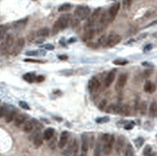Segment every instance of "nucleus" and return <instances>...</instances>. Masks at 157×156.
Segmentation results:
<instances>
[{
	"instance_id": "f257e3e1",
	"label": "nucleus",
	"mask_w": 157,
	"mask_h": 156,
	"mask_svg": "<svg viewBox=\"0 0 157 156\" xmlns=\"http://www.w3.org/2000/svg\"><path fill=\"white\" fill-rule=\"evenodd\" d=\"M102 144V153L104 155H109L112 152V149L114 147L115 143V138L113 134H101V137L99 138Z\"/></svg>"
},
{
	"instance_id": "f03ea898",
	"label": "nucleus",
	"mask_w": 157,
	"mask_h": 156,
	"mask_svg": "<svg viewBox=\"0 0 157 156\" xmlns=\"http://www.w3.org/2000/svg\"><path fill=\"white\" fill-rule=\"evenodd\" d=\"M71 15L69 14H65V15H62L61 17L58 18V20L55 22V24L53 25V28H52V32L53 34H57L58 32L60 31H63L65 30L66 28H68L69 24L71 23Z\"/></svg>"
},
{
	"instance_id": "7ed1b4c3",
	"label": "nucleus",
	"mask_w": 157,
	"mask_h": 156,
	"mask_svg": "<svg viewBox=\"0 0 157 156\" xmlns=\"http://www.w3.org/2000/svg\"><path fill=\"white\" fill-rule=\"evenodd\" d=\"M121 36L117 34H111L101 39V43L104 47H113L121 41Z\"/></svg>"
},
{
	"instance_id": "20e7f679",
	"label": "nucleus",
	"mask_w": 157,
	"mask_h": 156,
	"mask_svg": "<svg viewBox=\"0 0 157 156\" xmlns=\"http://www.w3.org/2000/svg\"><path fill=\"white\" fill-rule=\"evenodd\" d=\"M90 15V9L88 6H78L75 10V16L78 21H84L86 20Z\"/></svg>"
},
{
	"instance_id": "39448f33",
	"label": "nucleus",
	"mask_w": 157,
	"mask_h": 156,
	"mask_svg": "<svg viewBox=\"0 0 157 156\" xmlns=\"http://www.w3.org/2000/svg\"><path fill=\"white\" fill-rule=\"evenodd\" d=\"M101 15H102V9L101 8H97V9L93 12L92 15L90 16L89 19V24H88L89 28L94 31V28H95L97 22L99 21V19H100Z\"/></svg>"
},
{
	"instance_id": "423d86ee",
	"label": "nucleus",
	"mask_w": 157,
	"mask_h": 156,
	"mask_svg": "<svg viewBox=\"0 0 157 156\" xmlns=\"http://www.w3.org/2000/svg\"><path fill=\"white\" fill-rule=\"evenodd\" d=\"M14 44V38L12 35H8V38H6V40L4 41L1 46H0V51H1L3 54H6V53H10L11 49L13 47Z\"/></svg>"
},
{
	"instance_id": "0eeeda50",
	"label": "nucleus",
	"mask_w": 157,
	"mask_h": 156,
	"mask_svg": "<svg viewBox=\"0 0 157 156\" xmlns=\"http://www.w3.org/2000/svg\"><path fill=\"white\" fill-rule=\"evenodd\" d=\"M119 10H120V3L119 2H115L113 5L110 7V9L108 10V12H107V17H108L109 23L114 21L117 14H118Z\"/></svg>"
},
{
	"instance_id": "6e6552de",
	"label": "nucleus",
	"mask_w": 157,
	"mask_h": 156,
	"mask_svg": "<svg viewBox=\"0 0 157 156\" xmlns=\"http://www.w3.org/2000/svg\"><path fill=\"white\" fill-rule=\"evenodd\" d=\"M100 81L96 77H93L89 81V89L90 92H97L99 88H100Z\"/></svg>"
},
{
	"instance_id": "1a4fd4ad",
	"label": "nucleus",
	"mask_w": 157,
	"mask_h": 156,
	"mask_svg": "<svg viewBox=\"0 0 157 156\" xmlns=\"http://www.w3.org/2000/svg\"><path fill=\"white\" fill-rule=\"evenodd\" d=\"M127 81H128V76L126 74H121L119 76L118 80L116 81V85H115V89L117 91H121V90L125 88V85L127 84Z\"/></svg>"
},
{
	"instance_id": "9d476101",
	"label": "nucleus",
	"mask_w": 157,
	"mask_h": 156,
	"mask_svg": "<svg viewBox=\"0 0 157 156\" xmlns=\"http://www.w3.org/2000/svg\"><path fill=\"white\" fill-rule=\"evenodd\" d=\"M89 138L86 134H82V144H81V150L82 152L80 156H86L88 155V151H89Z\"/></svg>"
},
{
	"instance_id": "9b49d317",
	"label": "nucleus",
	"mask_w": 157,
	"mask_h": 156,
	"mask_svg": "<svg viewBox=\"0 0 157 156\" xmlns=\"http://www.w3.org/2000/svg\"><path fill=\"white\" fill-rule=\"evenodd\" d=\"M69 138H70V134H69V133L67 132V131H64V132L61 133L59 142H58L59 148H64V147H66V145L68 144Z\"/></svg>"
},
{
	"instance_id": "f8f14e48",
	"label": "nucleus",
	"mask_w": 157,
	"mask_h": 156,
	"mask_svg": "<svg viewBox=\"0 0 157 156\" xmlns=\"http://www.w3.org/2000/svg\"><path fill=\"white\" fill-rule=\"evenodd\" d=\"M23 46H24V39L23 38H19L17 41H16L13 44V47H12V49H11L10 54H12V55H17L18 53L21 51V49L23 48Z\"/></svg>"
},
{
	"instance_id": "ddd939ff",
	"label": "nucleus",
	"mask_w": 157,
	"mask_h": 156,
	"mask_svg": "<svg viewBox=\"0 0 157 156\" xmlns=\"http://www.w3.org/2000/svg\"><path fill=\"white\" fill-rule=\"evenodd\" d=\"M27 120V116L26 114H20V115H17V116L15 117L14 119V125L16 127H21L22 125L25 124V122Z\"/></svg>"
},
{
	"instance_id": "4468645a",
	"label": "nucleus",
	"mask_w": 157,
	"mask_h": 156,
	"mask_svg": "<svg viewBox=\"0 0 157 156\" xmlns=\"http://www.w3.org/2000/svg\"><path fill=\"white\" fill-rule=\"evenodd\" d=\"M114 80H115V71L108 73L107 74L106 78H105V80H104V87L109 88L111 85V84L114 81Z\"/></svg>"
},
{
	"instance_id": "2eb2a0df",
	"label": "nucleus",
	"mask_w": 157,
	"mask_h": 156,
	"mask_svg": "<svg viewBox=\"0 0 157 156\" xmlns=\"http://www.w3.org/2000/svg\"><path fill=\"white\" fill-rule=\"evenodd\" d=\"M28 22V18L21 19V20H19V21H16L15 23H13V28H17V30H20V28H24L25 27L27 26Z\"/></svg>"
},
{
	"instance_id": "dca6fc26",
	"label": "nucleus",
	"mask_w": 157,
	"mask_h": 156,
	"mask_svg": "<svg viewBox=\"0 0 157 156\" xmlns=\"http://www.w3.org/2000/svg\"><path fill=\"white\" fill-rule=\"evenodd\" d=\"M54 134H55L54 129L48 128V129H46V130H45L44 132H43V134H42V138H43L44 141H50V139L53 138V135H54Z\"/></svg>"
},
{
	"instance_id": "f3484780",
	"label": "nucleus",
	"mask_w": 157,
	"mask_h": 156,
	"mask_svg": "<svg viewBox=\"0 0 157 156\" xmlns=\"http://www.w3.org/2000/svg\"><path fill=\"white\" fill-rule=\"evenodd\" d=\"M156 90V85L150 81H147L145 84H144V91L147 93H153Z\"/></svg>"
},
{
	"instance_id": "a211bd4d",
	"label": "nucleus",
	"mask_w": 157,
	"mask_h": 156,
	"mask_svg": "<svg viewBox=\"0 0 157 156\" xmlns=\"http://www.w3.org/2000/svg\"><path fill=\"white\" fill-rule=\"evenodd\" d=\"M125 145V138L123 137H119L116 141V144H115V149H116V152L117 153H120L121 152L122 148Z\"/></svg>"
},
{
	"instance_id": "6ab92c4d",
	"label": "nucleus",
	"mask_w": 157,
	"mask_h": 156,
	"mask_svg": "<svg viewBox=\"0 0 157 156\" xmlns=\"http://www.w3.org/2000/svg\"><path fill=\"white\" fill-rule=\"evenodd\" d=\"M120 109H121V105L120 104H111L108 106V108L106 109V111L108 113L120 114Z\"/></svg>"
},
{
	"instance_id": "aec40b11",
	"label": "nucleus",
	"mask_w": 157,
	"mask_h": 156,
	"mask_svg": "<svg viewBox=\"0 0 157 156\" xmlns=\"http://www.w3.org/2000/svg\"><path fill=\"white\" fill-rule=\"evenodd\" d=\"M93 156H102V144H101L100 139H98V141L95 143Z\"/></svg>"
},
{
	"instance_id": "412c9836",
	"label": "nucleus",
	"mask_w": 157,
	"mask_h": 156,
	"mask_svg": "<svg viewBox=\"0 0 157 156\" xmlns=\"http://www.w3.org/2000/svg\"><path fill=\"white\" fill-rule=\"evenodd\" d=\"M35 35L38 38H46V36L49 35V28H42L38 30L35 32Z\"/></svg>"
},
{
	"instance_id": "4be33fe9",
	"label": "nucleus",
	"mask_w": 157,
	"mask_h": 156,
	"mask_svg": "<svg viewBox=\"0 0 157 156\" xmlns=\"http://www.w3.org/2000/svg\"><path fill=\"white\" fill-rule=\"evenodd\" d=\"M42 142H43V138H42V134H40L39 133L38 134L35 135L34 138V144L35 147H39L42 145Z\"/></svg>"
},
{
	"instance_id": "5701e85b",
	"label": "nucleus",
	"mask_w": 157,
	"mask_h": 156,
	"mask_svg": "<svg viewBox=\"0 0 157 156\" xmlns=\"http://www.w3.org/2000/svg\"><path fill=\"white\" fill-rule=\"evenodd\" d=\"M156 115H157V102L153 101L150 104V107H149V116L153 118Z\"/></svg>"
},
{
	"instance_id": "b1692460",
	"label": "nucleus",
	"mask_w": 157,
	"mask_h": 156,
	"mask_svg": "<svg viewBox=\"0 0 157 156\" xmlns=\"http://www.w3.org/2000/svg\"><path fill=\"white\" fill-rule=\"evenodd\" d=\"M35 78L36 77L34 73H27L23 76V79L26 81H28V83H34L35 81Z\"/></svg>"
},
{
	"instance_id": "393cba45",
	"label": "nucleus",
	"mask_w": 157,
	"mask_h": 156,
	"mask_svg": "<svg viewBox=\"0 0 157 156\" xmlns=\"http://www.w3.org/2000/svg\"><path fill=\"white\" fill-rule=\"evenodd\" d=\"M16 116H17V115H16V112L15 111H9V112H7L6 115H5V121H6V123L13 122Z\"/></svg>"
},
{
	"instance_id": "a878e982",
	"label": "nucleus",
	"mask_w": 157,
	"mask_h": 156,
	"mask_svg": "<svg viewBox=\"0 0 157 156\" xmlns=\"http://www.w3.org/2000/svg\"><path fill=\"white\" fill-rule=\"evenodd\" d=\"M120 114L124 115V116H129V115L131 114V110H130L129 105H127V104L121 105V109H120Z\"/></svg>"
},
{
	"instance_id": "bb28decb",
	"label": "nucleus",
	"mask_w": 157,
	"mask_h": 156,
	"mask_svg": "<svg viewBox=\"0 0 157 156\" xmlns=\"http://www.w3.org/2000/svg\"><path fill=\"white\" fill-rule=\"evenodd\" d=\"M32 130H34V123H32V121L25 122V124H24V132L31 133Z\"/></svg>"
},
{
	"instance_id": "cd10ccee",
	"label": "nucleus",
	"mask_w": 157,
	"mask_h": 156,
	"mask_svg": "<svg viewBox=\"0 0 157 156\" xmlns=\"http://www.w3.org/2000/svg\"><path fill=\"white\" fill-rule=\"evenodd\" d=\"M78 150H80V145H78V141L75 138V139H73V153H72V156H78Z\"/></svg>"
},
{
	"instance_id": "c85d7f7f",
	"label": "nucleus",
	"mask_w": 157,
	"mask_h": 156,
	"mask_svg": "<svg viewBox=\"0 0 157 156\" xmlns=\"http://www.w3.org/2000/svg\"><path fill=\"white\" fill-rule=\"evenodd\" d=\"M146 111H147V103L145 101H143L140 103L139 105V112H140V115L142 116H144V115L146 114Z\"/></svg>"
},
{
	"instance_id": "c756f323",
	"label": "nucleus",
	"mask_w": 157,
	"mask_h": 156,
	"mask_svg": "<svg viewBox=\"0 0 157 156\" xmlns=\"http://www.w3.org/2000/svg\"><path fill=\"white\" fill-rule=\"evenodd\" d=\"M72 153H73V141L69 144V146L67 147V148L63 151V155L64 156H72Z\"/></svg>"
},
{
	"instance_id": "7c9ffc66",
	"label": "nucleus",
	"mask_w": 157,
	"mask_h": 156,
	"mask_svg": "<svg viewBox=\"0 0 157 156\" xmlns=\"http://www.w3.org/2000/svg\"><path fill=\"white\" fill-rule=\"evenodd\" d=\"M7 31H8L7 26H5V25H1V26H0V41H1L4 36H5Z\"/></svg>"
},
{
	"instance_id": "2f4dec72",
	"label": "nucleus",
	"mask_w": 157,
	"mask_h": 156,
	"mask_svg": "<svg viewBox=\"0 0 157 156\" xmlns=\"http://www.w3.org/2000/svg\"><path fill=\"white\" fill-rule=\"evenodd\" d=\"M72 8V5L69 3H65V4H62V5L58 8V11L60 12H66V11H69L70 9Z\"/></svg>"
},
{
	"instance_id": "473e14b6",
	"label": "nucleus",
	"mask_w": 157,
	"mask_h": 156,
	"mask_svg": "<svg viewBox=\"0 0 157 156\" xmlns=\"http://www.w3.org/2000/svg\"><path fill=\"white\" fill-rule=\"evenodd\" d=\"M125 156H135L134 154V149L132 147L131 144H128L126 147V150H125Z\"/></svg>"
},
{
	"instance_id": "72a5a7b5",
	"label": "nucleus",
	"mask_w": 157,
	"mask_h": 156,
	"mask_svg": "<svg viewBox=\"0 0 157 156\" xmlns=\"http://www.w3.org/2000/svg\"><path fill=\"white\" fill-rule=\"evenodd\" d=\"M113 63L115 65H119V66H124V65H127L128 64V61L127 60H124V59H117L113 61Z\"/></svg>"
},
{
	"instance_id": "f704fd0d",
	"label": "nucleus",
	"mask_w": 157,
	"mask_h": 156,
	"mask_svg": "<svg viewBox=\"0 0 157 156\" xmlns=\"http://www.w3.org/2000/svg\"><path fill=\"white\" fill-rule=\"evenodd\" d=\"M106 104H107V101H106V99H103L100 103H99V110H101V111H103V110H105V108L107 107L106 106Z\"/></svg>"
},
{
	"instance_id": "c9c22d12",
	"label": "nucleus",
	"mask_w": 157,
	"mask_h": 156,
	"mask_svg": "<svg viewBox=\"0 0 157 156\" xmlns=\"http://www.w3.org/2000/svg\"><path fill=\"white\" fill-rule=\"evenodd\" d=\"M132 2H133V0H124L123 1V6L125 9H128V8H130L131 5H132Z\"/></svg>"
},
{
	"instance_id": "e433bc0d",
	"label": "nucleus",
	"mask_w": 157,
	"mask_h": 156,
	"mask_svg": "<svg viewBox=\"0 0 157 156\" xmlns=\"http://www.w3.org/2000/svg\"><path fill=\"white\" fill-rule=\"evenodd\" d=\"M109 121V118L108 117H102V118H98L96 119V123L98 124H101V123H106Z\"/></svg>"
},
{
	"instance_id": "4c0bfd02",
	"label": "nucleus",
	"mask_w": 157,
	"mask_h": 156,
	"mask_svg": "<svg viewBox=\"0 0 157 156\" xmlns=\"http://www.w3.org/2000/svg\"><path fill=\"white\" fill-rule=\"evenodd\" d=\"M19 105H20L22 108L26 109V110H28V109H30V106H28V103H26L25 101H20V102H19Z\"/></svg>"
},
{
	"instance_id": "58836bf2",
	"label": "nucleus",
	"mask_w": 157,
	"mask_h": 156,
	"mask_svg": "<svg viewBox=\"0 0 157 156\" xmlns=\"http://www.w3.org/2000/svg\"><path fill=\"white\" fill-rule=\"evenodd\" d=\"M151 146L150 145H146L145 146V148H144V150H143V154L144 155H148V154H150V152H151Z\"/></svg>"
},
{
	"instance_id": "ea45409f",
	"label": "nucleus",
	"mask_w": 157,
	"mask_h": 156,
	"mask_svg": "<svg viewBox=\"0 0 157 156\" xmlns=\"http://www.w3.org/2000/svg\"><path fill=\"white\" fill-rule=\"evenodd\" d=\"M7 111H6V109L4 108V107H0V118H2L4 117L6 115Z\"/></svg>"
},
{
	"instance_id": "a19ab883",
	"label": "nucleus",
	"mask_w": 157,
	"mask_h": 156,
	"mask_svg": "<svg viewBox=\"0 0 157 156\" xmlns=\"http://www.w3.org/2000/svg\"><path fill=\"white\" fill-rule=\"evenodd\" d=\"M43 48L47 49V50H53V49H54V46H53L52 44H45V45H43Z\"/></svg>"
},
{
	"instance_id": "79ce46f5",
	"label": "nucleus",
	"mask_w": 157,
	"mask_h": 156,
	"mask_svg": "<svg viewBox=\"0 0 157 156\" xmlns=\"http://www.w3.org/2000/svg\"><path fill=\"white\" fill-rule=\"evenodd\" d=\"M38 51H27L26 52V55L28 56H35V55H38Z\"/></svg>"
},
{
	"instance_id": "37998d69",
	"label": "nucleus",
	"mask_w": 157,
	"mask_h": 156,
	"mask_svg": "<svg viewBox=\"0 0 157 156\" xmlns=\"http://www.w3.org/2000/svg\"><path fill=\"white\" fill-rule=\"evenodd\" d=\"M130 123H131V124L126 125V126H125V129H126V130H131V129H133V128H134V126H135L134 122H130Z\"/></svg>"
},
{
	"instance_id": "c03bdc74",
	"label": "nucleus",
	"mask_w": 157,
	"mask_h": 156,
	"mask_svg": "<svg viewBox=\"0 0 157 156\" xmlns=\"http://www.w3.org/2000/svg\"><path fill=\"white\" fill-rule=\"evenodd\" d=\"M44 81V77L43 76H38L35 78V81H38V83H41V81Z\"/></svg>"
},
{
	"instance_id": "a18cd8bd",
	"label": "nucleus",
	"mask_w": 157,
	"mask_h": 156,
	"mask_svg": "<svg viewBox=\"0 0 157 156\" xmlns=\"http://www.w3.org/2000/svg\"><path fill=\"white\" fill-rule=\"evenodd\" d=\"M25 61H26V62H32V63H42V61L34 60V59H26Z\"/></svg>"
},
{
	"instance_id": "49530a36",
	"label": "nucleus",
	"mask_w": 157,
	"mask_h": 156,
	"mask_svg": "<svg viewBox=\"0 0 157 156\" xmlns=\"http://www.w3.org/2000/svg\"><path fill=\"white\" fill-rule=\"evenodd\" d=\"M55 145H56V141H52L51 142H49V147H50L51 149H54Z\"/></svg>"
},
{
	"instance_id": "de8ad7c7",
	"label": "nucleus",
	"mask_w": 157,
	"mask_h": 156,
	"mask_svg": "<svg viewBox=\"0 0 157 156\" xmlns=\"http://www.w3.org/2000/svg\"><path fill=\"white\" fill-rule=\"evenodd\" d=\"M151 48H152V45H151V44H148V45H146V46L144 47V52L151 50Z\"/></svg>"
},
{
	"instance_id": "09e8293b",
	"label": "nucleus",
	"mask_w": 157,
	"mask_h": 156,
	"mask_svg": "<svg viewBox=\"0 0 157 156\" xmlns=\"http://www.w3.org/2000/svg\"><path fill=\"white\" fill-rule=\"evenodd\" d=\"M59 59L60 60H67L68 59V56L67 55H60L59 56Z\"/></svg>"
}]
</instances>
